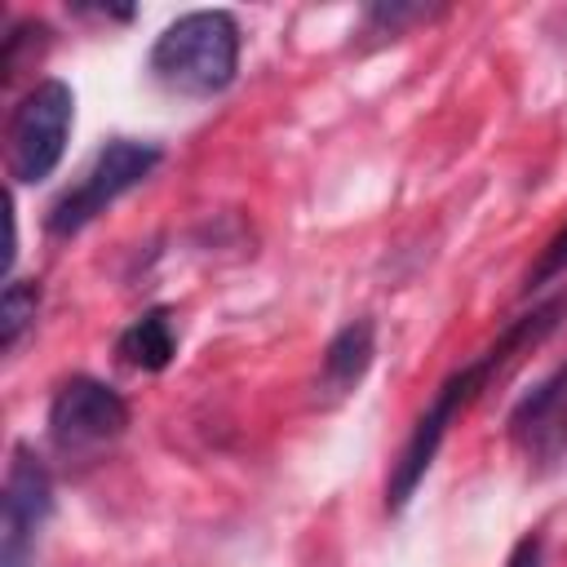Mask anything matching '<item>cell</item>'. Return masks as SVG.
<instances>
[{"mask_svg": "<svg viewBox=\"0 0 567 567\" xmlns=\"http://www.w3.org/2000/svg\"><path fill=\"white\" fill-rule=\"evenodd\" d=\"M155 84L177 97H217L235 84L239 71V22L226 9H195L168 22L146 58Z\"/></svg>", "mask_w": 567, "mask_h": 567, "instance_id": "cell-1", "label": "cell"}, {"mask_svg": "<svg viewBox=\"0 0 567 567\" xmlns=\"http://www.w3.org/2000/svg\"><path fill=\"white\" fill-rule=\"evenodd\" d=\"M501 368H505V363H501L492 350H483L478 359H470L465 368H456V372L434 390L430 408L416 416V425H412V434H408V443H403V452H399V461H394V470H390V478H385V509H390V514L408 509V501H412L416 487L425 483V474H430V465H434V456H439V447H443L452 421L487 390V381H492Z\"/></svg>", "mask_w": 567, "mask_h": 567, "instance_id": "cell-2", "label": "cell"}, {"mask_svg": "<svg viewBox=\"0 0 567 567\" xmlns=\"http://www.w3.org/2000/svg\"><path fill=\"white\" fill-rule=\"evenodd\" d=\"M159 159H164V151H159L155 142H137V137H115V142H106V146L89 159V168L75 177V186H66V190L49 204L44 230H49L53 239L80 235V230H84L89 221H97L120 195H128L133 186H142V182L155 173Z\"/></svg>", "mask_w": 567, "mask_h": 567, "instance_id": "cell-3", "label": "cell"}, {"mask_svg": "<svg viewBox=\"0 0 567 567\" xmlns=\"http://www.w3.org/2000/svg\"><path fill=\"white\" fill-rule=\"evenodd\" d=\"M71 120H75V93L66 80L49 75L18 97L4 124V164L18 186H40L44 177H53V168L66 155Z\"/></svg>", "mask_w": 567, "mask_h": 567, "instance_id": "cell-4", "label": "cell"}, {"mask_svg": "<svg viewBox=\"0 0 567 567\" xmlns=\"http://www.w3.org/2000/svg\"><path fill=\"white\" fill-rule=\"evenodd\" d=\"M128 430V403L97 377H71L49 399V439L58 452H93Z\"/></svg>", "mask_w": 567, "mask_h": 567, "instance_id": "cell-5", "label": "cell"}, {"mask_svg": "<svg viewBox=\"0 0 567 567\" xmlns=\"http://www.w3.org/2000/svg\"><path fill=\"white\" fill-rule=\"evenodd\" d=\"M49 518H53V478L40 465V456L27 443H18L0 496V567H27L35 558Z\"/></svg>", "mask_w": 567, "mask_h": 567, "instance_id": "cell-6", "label": "cell"}, {"mask_svg": "<svg viewBox=\"0 0 567 567\" xmlns=\"http://www.w3.org/2000/svg\"><path fill=\"white\" fill-rule=\"evenodd\" d=\"M509 439L536 465H554L567 452V363L540 377L509 408Z\"/></svg>", "mask_w": 567, "mask_h": 567, "instance_id": "cell-7", "label": "cell"}, {"mask_svg": "<svg viewBox=\"0 0 567 567\" xmlns=\"http://www.w3.org/2000/svg\"><path fill=\"white\" fill-rule=\"evenodd\" d=\"M372 359H377V323L372 319H350L346 328H337L319 359V381H315L319 403L332 408V403L350 399L363 385Z\"/></svg>", "mask_w": 567, "mask_h": 567, "instance_id": "cell-8", "label": "cell"}, {"mask_svg": "<svg viewBox=\"0 0 567 567\" xmlns=\"http://www.w3.org/2000/svg\"><path fill=\"white\" fill-rule=\"evenodd\" d=\"M115 354L128 363V368H142V372H164L177 354V332H173V315L164 306H151L146 315H137L120 341H115Z\"/></svg>", "mask_w": 567, "mask_h": 567, "instance_id": "cell-9", "label": "cell"}, {"mask_svg": "<svg viewBox=\"0 0 567 567\" xmlns=\"http://www.w3.org/2000/svg\"><path fill=\"white\" fill-rule=\"evenodd\" d=\"M35 310H40V284L35 279H9L4 297H0V350L4 354L18 350V341L35 323Z\"/></svg>", "mask_w": 567, "mask_h": 567, "instance_id": "cell-10", "label": "cell"}, {"mask_svg": "<svg viewBox=\"0 0 567 567\" xmlns=\"http://www.w3.org/2000/svg\"><path fill=\"white\" fill-rule=\"evenodd\" d=\"M439 9L430 4H368L363 9V22L372 35H403L412 22H430Z\"/></svg>", "mask_w": 567, "mask_h": 567, "instance_id": "cell-11", "label": "cell"}, {"mask_svg": "<svg viewBox=\"0 0 567 567\" xmlns=\"http://www.w3.org/2000/svg\"><path fill=\"white\" fill-rule=\"evenodd\" d=\"M563 275H567V226L540 248L536 266H532L527 279H523V292H540L545 284H554V279H563Z\"/></svg>", "mask_w": 567, "mask_h": 567, "instance_id": "cell-12", "label": "cell"}, {"mask_svg": "<svg viewBox=\"0 0 567 567\" xmlns=\"http://www.w3.org/2000/svg\"><path fill=\"white\" fill-rule=\"evenodd\" d=\"M509 567H540V536H523L509 554Z\"/></svg>", "mask_w": 567, "mask_h": 567, "instance_id": "cell-13", "label": "cell"}]
</instances>
